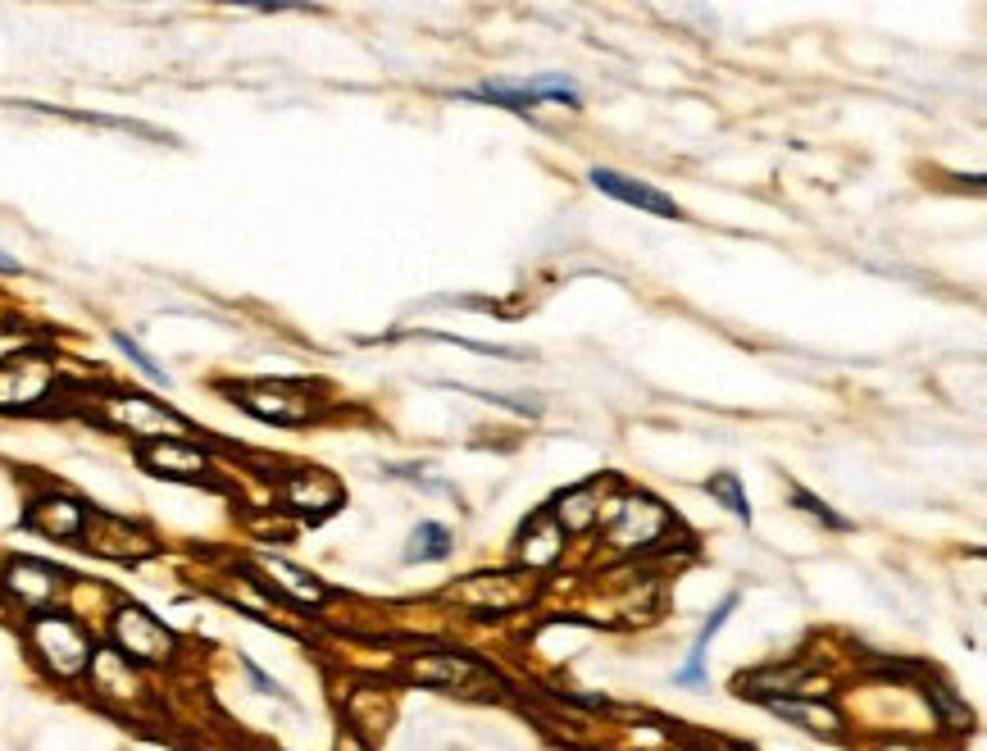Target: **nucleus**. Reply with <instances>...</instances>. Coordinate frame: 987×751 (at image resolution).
Wrapping results in <instances>:
<instances>
[{"mask_svg":"<svg viewBox=\"0 0 987 751\" xmlns=\"http://www.w3.org/2000/svg\"><path fill=\"white\" fill-rule=\"evenodd\" d=\"M256 569H260V583H264V588L283 592L292 606H300V611H319V606H328V596H332V592L310 574V569H300V565L283 560V556H260Z\"/></svg>","mask_w":987,"mask_h":751,"instance_id":"14","label":"nucleus"},{"mask_svg":"<svg viewBox=\"0 0 987 751\" xmlns=\"http://www.w3.org/2000/svg\"><path fill=\"white\" fill-rule=\"evenodd\" d=\"M923 697L933 702V710H938V719H942L946 729H961V733H969V719H974V715H969V706H965L961 697H955L946 683H923Z\"/></svg>","mask_w":987,"mask_h":751,"instance_id":"26","label":"nucleus"},{"mask_svg":"<svg viewBox=\"0 0 987 751\" xmlns=\"http://www.w3.org/2000/svg\"><path fill=\"white\" fill-rule=\"evenodd\" d=\"M537 596V579L523 574V569H497V574H469L451 588H442V601H455L483 619L491 615H510V611H523L529 601Z\"/></svg>","mask_w":987,"mask_h":751,"instance_id":"6","label":"nucleus"},{"mask_svg":"<svg viewBox=\"0 0 987 751\" xmlns=\"http://www.w3.org/2000/svg\"><path fill=\"white\" fill-rule=\"evenodd\" d=\"M27 351H42V333L37 328H23V323H0V365L14 355H27Z\"/></svg>","mask_w":987,"mask_h":751,"instance_id":"28","label":"nucleus"},{"mask_svg":"<svg viewBox=\"0 0 987 751\" xmlns=\"http://www.w3.org/2000/svg\"><path fill=\"white\" fill-rule=\"evenodd\" d=\"M601 543L614 556H642L656 551L665 537L678 528L673 510L651 497V492H614L610 501H601Z\"/></svg>","mask_w":987,"mask_h":751,"instance_id":"1","label":"nucleus"},{"mask_svg":"<svg viewBox=\"0 0 987 751\" xmlns=\"http://www.w3.org/2000/svg\"><path fill=\"white\" fill-rule=\"evenodd\" d=\"M733 611H737V592H728V596L719 601V606L711 611V619L701 624V634H696V642H692V651H688V665L673 674V679L683 683V687H696V683L705 679V651H711V638H715L719 628L728 624V615H733Z\"/></svg>","mask_w":987,"mask_h":751,"instance_id":"21","label":"nucleus"},{"mask_svg":"<svg viewBox=\"0 0 987 751\" xmlns=\"http://www.w3.org/2000/svg\"><path fill=\"white\" fill-rule=\"evenodd\" d=\"M277 492H283V505L300 510V515H332V510L342 505V483H337L332 474L315 469V465L287 469L283 483H277Z\"/></svg>","mask_w":987,"mask_h":751,"instance_id":"13","label":"nucleus"},{"mask_svg":"<svg viewBox=\"0 0 987 751\" xmlns=\"http://www.w3.org/2000/svg\"><path fill=\"white\" fill-rule=\"evenodd\" d=\"M82 547L101 551V556L128 560V556L150 551V533L133 528L128 520H114V515H101V510H91V524H87V533H82Z\"/></svg>","mask_w":987,"mask_h":751,"instance_id":"16","label":"nucleus"},{"mask_svg":"<svg viewBox=\"0 0 987 751\" xmlns=\"http://www.w3.org/2000/svg\"><path fill=\"white\" fill-rule=\"evenodd\" d=\"M23 524L33 533H42V537H50V543L78 547L87 524H91V505L82 497H73V492H42V497L27 501Z\"/></svg>","mask_w":987,"mask_h":751,"instance_id":"10","label":"nucleus"},{"mask_svg":"<svg viewBox=\"0 0 987 751\" xmlns=\"http://www.w3.org/2000/svg\"><path fill=\"white\" fill-rule=\"evenodd\" d=\"M228 392H232V406H241L251 419L273 429H300L319 414V397L292 378H251V383H232Z\"/></svg>","mask_w":987,"mask_h":751,"instance_id":"5","label":"nucleus"},{"mask_svg":"<svg viewBox=\"0 0 987 751\" xmlns=\"http://www.w3.org/2000/svg\"><path fill=\"white\" fill-rule=\"evenodd\" d=\"M787 501H792V510H801V515L806 520H815V524H824L828 533H851L855 524L847 520V515H838V510H832L819 492H810V488H801V483H792L787 488Z\"/></svg>","mask_w":987,"mask_h":751,"instance_id":"24","label":"nucleus"},{"mask_svg":"<svg viewBox=\"0 0 987 751\" xmlns=\"http://www.w3.org/2000/svg\"><path fill=\"white\" fill-rule=\"evenodd\" d=\"M529 92L546 105V101H560V105H569V110H582V92H578V82L574 78H565V73H537L533 82H529Z\"/></svg>","mask_w":987,"mask_h":751,"instance_id":"27","label":"nucleus"},{"mask_svg":"<svg viewBox=\"0 0 987 751\" xmlns=\"http://www.w3.org/2000/svg\"><path fill=\"white\" fill-rule=\"evenodd\" d=\"M705 497L719 501V505L728 510V515H733L737 524H747V528H751V520H756V515H751V501H747L742 478H737L733 469H719V474L705 478Z\"/></svg>","mask_w":987,"mask_h":751,"instance_id":"23","label":"nucleus"},{"mask_svg":"<svg viewBox=\"0 0 987 751\" xmlns=\"http://www.w3.org/2000/svg\"><path fill=\"white\" fill-rule=\"evenodd\" d=\"M569 543L574 537L560 528V520L551 515V510L542 505V510H533L529 520L519 524V533H514V565L523 569V574H546V569H555L565 556H569Z\"/></svg>","mask_w":987,"mask_h":751,"instance_id":"9","label":"nucleus"},{"mask_svg":"<svg viewBox=\"0 0 987 751\" xmlns=\"http://www.w3.org/2000/svg\"><path fill=\"white\" fill-rule=\"evenodd\" d=\"M423 338H433V342H455V346H465V351H478V355H501V360H519V355H523V351H514V346H491V342L455 338V333H423Z\"/></svg>","mask_w":987,"mask_h":751,"instance_id":"29","label":"nucleus"},{"mask_svg":"<svg viewBox=\"0 0 987 751\" xmlns=\"http://www.w3.org/2000/svg\"><path fill=\"white\" fill-rule=\"evenodd\" d=\"M588 178H592V187H597L601 196L620 201V205H633V209H642V215L683 219V205H678L669 192H660V187H651V183H642V178H628V173H620V169H601V164H597Z\"/></svg>","mask_w":987,"mask_h":751,"instance_id":"12","label":"nucleus"},{"mask_svg":"<svg viewBox=\"0 0 987 751\" xmlns=\"http://www.w3.org/2000/svg\"><path fill=\"white\" fill-rule=\"evenodd\" d=\"M101 424H110L114 433L133 437V442H169V437H192V424L178 410H169L164 401L137 392V387H110L105 397H97Z\"/></svg>","mask_w":987,"mask_h":751,"instance_id":"3","label":"nucleus"},{"mask_svg":"<svg viewBox=\"0 0 987 751\" xmlns=\"http://www.w3.org/2000/svg\"><path fill=\"white\" fill-rule=\"evenodd\" d=\"M764 710L783 715L787 725L806 729V733H819V738H842V715L832 706H819V697H774V702H760Z\"/></svg>","mask_w":987,"mask_h":751,"instance_id":"19","label":"nucleus"},{"mask_svg":"<svg viewBox=\"0 0 987 751\" xmlns=\"http://www.w3.org/2000/svg\"><path fill=\"white\" fill-rule=\"evenodd\" d=\"M137 460L160 474V478H178V483H205V478L214 474V460L209 451L196 446L192 437H169V442H146L137 446Z\"/></svg>","mask_w":987,"mask_h":751,"instance_id":"11","label":"nucleus"},{"mask_svg":"<svg viewBox=\"0 0 987 751\" xmlns=\"http://www.w3.org/2000/svg\"><path fill=\"white\" fill-rule=\"evenodd\" d=\"M110 647L123 660H133L137 670H160L178 660L173 628L164 619H156L146 606H137V601H118L110 611Z\"/></svg>","mask_w":987,"mask_h":751,"instance_id":"4","label":"nucleus"},{"mask_svg":"<svg viewBox=\"0 0 987 751\" xmlns=\"http://www.w3.org/2000/svg\"><path fill=\"white\" fill-rule=\"evenodd\" d=\"M27 647L42 660V670L59 683H78L91 670L97 656V638L87 634V624L73 619L69 611H42L27 615Z\"/></svg>","mask_w":987,"mask_h":751,"instance_id":"2","label":"nucleus"},{"mask_svg":"<svg viewBox=\"0 0 987 751\" xmlns=\"http://www.w3.org/2000/svg\"><path fill=\"white\" fill-rule=\"evenodd\" d=\"M69 574L65 569H55L46 560H33V556H10L5 565H0V588H5L10 601H19L23 611H55V596L65 592Z\"/></svg>","mask_w":987,"mask_h":751,"instance_id":"8","label":"nucleus"},{"mask_svg":"<svg viewBox=\"0 0 987 751\" xmlns=\"http://www.w3.org/2000/svg\"><path fill=\"white\" fill-rule=\"evenodd\" d=\"M0 274H5V278H23V264L14 255H0Z\"/></svg>","mask_w":987,"mask_h":751,"instance_id":"31","label":"nucleus"},{"mask_svg":"<svg viewBox=\"0 0 987 751\" xmlns=\"http://www.w3.org/2000/svg\"><path fill=\"white\" fill-rule=\"evenodd\" d=\"M241 665H246V674H251V683L260 687V693H269V697H283V687H277V683H273V679L256 665V660H241Z\"/></svg>","mask_w":987,"mask_h":751,"instance_id":"30","label":"nucleus"},{"mask_svg":"<svg viewBox=\"0 0 987 751\" xmlns=\"http://www.w3.org/2000/svg\"><path fill=\"white\" fill-rule=\"evenodd\" d=\"M719 751H756V747H747V742H724Z\"/></svg>","mask_w":987,"mask_h":751,"instance_id":"32","label":"nucleus"},{"mask_svg":"<svg viewBox=\"0 0 987 751\" xmlns=\"http://www.w3.org/2000/svg\"><path fill=\"white\" fill-rule=\"evenodd\" d=\"M410 674H415L419 683L465 687V683H474V679H483V674H491V670L483 665V660L465 656V651H438V656H419V660H410Z\"/></svg>","mask_w":987,"mask_h":751,"instance_id":"18","label":"nucleus"},{"mask_svg":"<svg viewBox=\"0 0 987 751\" xmlns=\"http://www.w3.org/2000/svg\"><path fill=\"white\" fill-rule=\"evenodd\" d=\"M460 96H465V101H478V105L510 110V114H519V118H533V110L542 105V101L529 92V82H510V78H487V82L469 87V92H460Z\"/></svg>","mask_w":987,"mask_h":751,"instance_id":"20","label":"nucleus"},{"mask_svg":"<svg viewBox=\"0 0 987 751\" xmlns=\"http://www.w3.org/2000/svg\"><path fill=\"white\" fill-rule=\"evenodd\" d=\"M59 387V360L50 351H27L0 365V414H27L50 401Z\"/></svg>","mask_w":987,"mask_h":751,"instance_id":"7","label":"nucleus"},{"mask_svg":"<svg viewBox=\"0 0 987 751\" xmlns=\"http://www.w3.org/2000/svg\"><path fill=\"white\" fill-rule=\"evenodd\" d=\"M87 683L97 687L101 697H114V702H128L141 693V674L133 660H123L114 647H97L91 656V670H87Z\"/></svg>","mask_w":987,"mask_h":751,"instance_id":"17","label":"nucleus"},{"mask_svg":"<svg viewBox=\"0 0 987 751\" xmlns=\"http://www.w3.org/2000/svg\"><path fill=\"white\" fill-rule=\"evenodd\" d=\"M601 488H605V478H588V483H574V488H565L560 497H555L546 510L555 520H560V528L569 533V537H588V533H597V524H601Z\"/></svg>","mask_w":987,"mask_h":751,"instance_id":"15","label":"nucleus"},{"mask_svg":"<svg viewBox=\"0 0 987 751\" xmlns=\"http://www.w3.org/2000/svg\"><path fill=\"white\" fill-rule=\"evenodd\" d=\"M110 342H114V351H118L123 360H128V365H133V369H137L141 378H150L156 387H169V383H173V378L164 374V365H160V360L150 355V351H146V346L137 342V338H128V333H118V328H114V333H110Z\"/></svg>","mask_w":987,"mask_h":751,"instance_id":"25","label":"nucleus"},{"mask_svg":"<svg viewBox=\"0 0 987 751\" xmlns=\"http://www.w3.org/2000/svg\"><path fill=\"white\" fill-rule=\"evenodd\" d=\"M451 551H455V533L446 524H438V520H423L410 533V543H406V560L410 565H442V560H451Z\"/></svg>","mask_w":987,"mask_h":751,"instance_id":"22","label":"nucleus"}]
</instances>
